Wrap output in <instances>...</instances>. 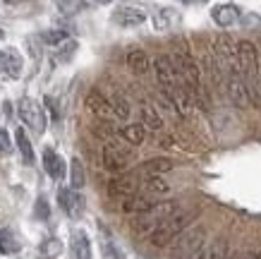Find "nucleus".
<instances>
[{"label":"nucleus","instance_id":"f257e3e1","mask_svg":"<svg viewBox=\"0 0 261 259\" xmlns=\"http://www.w3.org/2000/svg\"><path fill=\"white\" fill-rule=\"evenodd\" d=\"M173 65L177 75H180L182 84L190 89V94L194 99H199V94H201V72H199V65L194 60V55H192L190 46H187V41H177V48L173 53Z\"/></svg>","mask_w":261,"mask_h":259},{"label":"nucleus","instance_id":"f03ea898","mask_svg":"<svg viewBox=\"0 0 261 259\" xmlns=\"http://www.w3.org/2000/svg\"><path fill=\"white\" fill-rule=\"evenodd\" d=\"M194 219H197V211H194V209H190V211H175L173 216H168L149 236L151 245H153V247H166V245H170L175 238H180L182 233L192 226Z\"/></svg>","mask_w":261,"mask_h":259},{"label":"nucleus","instance_id":"7ed1b4c3","mask_svg":"<svg viewBox=\"0 0 261 259\" xmlns=\"http://www.w3.org/2000/svg\"><path fill=\"white\" fill-rule=\"evenodd\" d=\"M177 211V202L173 199H166V202H156V204L146 209V211L137 214L135 221H132V228H135L139 236H151L156 228L168 219V216H173Z\"/></svg>","mask_w":261,"mask_h":259},{"label":"nucleus","instance_id":"20e7f679","mask_svg":"<svg viewBox=\"0 0 261 259\" xmlns=\"http://www.w3.org/2000/svg\"><path fill=\"white\" fill-rule=\"evenodd\" d=\"M204 243H206V228L204 226H197L192 230H185L177 243H175L173 252H170V259H197L204 250Z\"/></svg>","mask_w":261,"mask_h":259},{"label":"nucleus","instance_id":"39448f33","mask_svg":"<svg viewBox=\"0 0 261 259\" xmlns=\"http://www.w3.org/2000/svg\"><path fill=\"white\" fill-rule=\"evenodd\" d=\"M17 115L22 120L24 125L34 130L36 134H43L46 132V108L41 106L39 101H34V99H19L17 103Z\"/></svg>","mask_w":261,"mask_h":259},{"label":"nucleus","instance_id":"423d86ee","mask_svg":"<svg viewBox=\"0 0 261 259\" xmlns=\"http://www.w3.org/2000/svg\"><path fill=\"white\" fill-rule=\"evenodd\" d=\"M142 182H144V175L139 171L122 173V175H118V178H113V180L108 182V195L127 199V197L137 195V192L142 190Z\"/></svg>","mask_w":261,"mask_h":259},{"label":"nucleus","instance_id":"0eeeda50","mask_svg":"<svg viewBox=\"0 0 261 259\" xmlns=\"http://www.w3.org/2000/svg\"><path fill=\"white\" fill-rule=\"evenodd\" d=\"M214 55L225 75L232 70H238V43H232V39H230L228 34H218V36H216Z\"/></svg>","mask_w":261,"mask_h":259},{"label":"nucleus","instance_id":"6e6552de","mask_svg":"<svg viewBox=\"0 0 261 259\" xmlns=\"http://www.w3.org/2000/svg\"><path fill=\"white\" fill-rule=\"evenodd\" d=\"M153 70H156V79H159L163 94H166V91H173L177 86H182V79H180V75H177V70H175L173 58L159 55V58L153 60Z\"/></svg>","mask_w":261,"mask_h":259},{"label":"nucleus","instance_id":"1a4fd4ad","mask_svg":"<svg viewBox=\"0 0 261 259\" xmlns=\"http://www.w3.org/2000/svg\"><path fill=\"white\" fill-rule=\"evenodd\" d=\"M101 161H103V168L111 173H122L129 166L132 161V154L122 147H115V144H106L103 147V154H101Z\"/></svg>","mask_w":261,"mask_h":259},{"label":"nucleus","instance_id":"9d476101","mask_svg":"<svg viewBox=\"0 0 261 259\" xmlns=\"http://www.w3.org/2000/svg\"><path fill=\"white\" fill-rule=\"evenodd\" d=\"M58 204L63 206V211L72 219H80L84 214V197L80 195V190L60 187L58 190Z\"/></svg>","mask_w":261,"mask_h":259},{"label":"nucleus","instance_id":"9b49d317","mask_svg":"<svg viewBox=\"0 0 261 259\" xmlns=\"http://www.w3.org/2000/svg\"><path fill=\"white\" fill-rule=\"evenodd\" d=\"M225 86H228V96L230 101L235 103L238 108H247L249 106V96H247V86L242 82V75L240 70H232L225 75Z\"/></svg>","mask_w":261,"mask_h":259},{"label":"nucleus","instance_id":"f8f14e48","mask_svg":"<svg viewBox=\"0 0 261 259\" xmlns=\"http://www.w3.org/2000/svg\"><path fill=\"white\" fill-rule=\"evenodd\" d=\"M87 108L94 113L96 118L101 120H113L115 118V110H113V103L108 96H103L98 89H91L87 94Z\"/></svg>","mask_w":261,"mask_h":259},{"label":"nucleus","instance_id":"ddd939ff","mask_svg":"<svg viewBox=\"0 0 261 259\" xmlns=\"http://www.w3.org/2000/svg\"><path fill=\"white\" fill-rule=\"evenodd\" d=\"M113 22L118 27H125V29H135V27L146 22V12L142 8H137V5H122V8L115 10Z\"/></svg>","mask_w":261,"mask_h":259},{"label":"nucleus","instance_id":"4468645a","mask_svg":"<svg viewBox=\"0 0 261 259\" xmlns=\"http://www.w3.org/2000/svg\"><path fill=\"white\" fill-rule=\"evenodd\" d=\"M211 19H214L218 27H232V24L240 19V8L238 5H232V3H223V5H216L211 10Z\"/></svg>","mask_w":261,"mask_h":259},{"label":"nucleus","instance_id":"2eb2a0df","mask_svg":"<svg viewBox=\"0 0 261 259\" xmlns=\"http://www.w3.org/2000/svg\"><path fill=\"white\" fill-rule=\"evenodd\" d=\"M43 168H46V173L53 178V180H63L65 178V161H63V156H58L50 147H46V151H43Z\"/></svg>","mask_w":261,"mask_h":259},{"label":"nucleus","instance_id":"dca6fc26","mask_svg":"<svg viewBox=\"0 0 261 259\" xmlns=\"http://www.w3.org/2000/svg\"><path fill=\"white\" fill-rule=\"evenodd\" d=\"M137 171L142 173L144 178H159V175H163V173L173 171V161L170 158H149V161H144Z\"/></svg>","mask_w":261,"mask_h":259},{"label":"nucleus","instance_id":"f3484780","mask_svg":"<svg viewBox=\"0 0 261 259\" xmlns=\"http://www.w3.org/2000/svg\"><path fill=\"white\" fill-rule=\"evenodd\" d=\"M3 70L8 72L12 79H19L22 77V70H24V60H22V53L17 48H8L3 53Z\"/></svg>","mask_w":261,"mask_h":259},{"label":"nucleus","instance_id":"a211bd4d","mask_svg":"<svg viewBox=\"0 0 261 259\" xmlns=\"http://www.w3.org/2000/svg\"><path fill=\"white\" fill-rule=\"evenodd\" d=\"M127 67L135 72V75H146L151 67V60L149 55H146V51H142V48H132L129 53H127Z\"/></svg>","mask_w":261,"mask_h":259},{"label":"nucleus","instance_id":"6ab92c4d","mask_svg":"<svg viewBox=\"0 0 261 259\" xmlns=\"http://www.w3.org/2000/svg\"><path fill=\"white\" fill-rule=\"evenodd\" d=\"M156 204L153 199H151L149 195H132V197H127V199H122V211L125 214H142V211H146V209H151V206Z\"/></svg>","mask_w":261,"mask_h":259},{"label":"nucleus","instance_id":"aec40b11","mask_svg":"<svg viewBox=\"0 0 261 259\" xmlns=\"http://www.w3.org/2000/svg\"><path fill=\"white\" fill-rule=\"evenodd\" d=\"M72 252H74V259H91V243L84 230L72 233Z\"/></svg>","mask_w":261,"mask_h":259},{"label":"nucleus","instance_id":"412c9836","mask_svg":"<svg viewBox=\"0 0 261 259\" xmlns=\"http://www.w3.org/2000/svg\"><path fill=\"white\" fill-rule=\"evenodd\" d=\"M120 134H122V139H125L127 144L139 147V144L146 139V127H144V123H129V125H125L120 130Z\"/></svg>","mask_w":261,"mask_h":259},{"label":"nucleus","instance_id":"4be33fe9","mask_svg":"<svg viewBox=\"0 0 261 259\" xmlns=\"http://www.w3.org/2000/svg\"><path fill=\"white\" fill-rule=\"evenodd\" d=\"M142 123L146 130H161L163 127V118H161V113L149 101H142Z\"/></svg>","mask_w":261,"mask_h":259},{"label":"nucleus","instance_id":"5701e85b","mask_svg":"<svg viewBox=\"0 0 261 259\" xmlns=\"http://www.w3.org/2000/svg\"><path fill=\"white\" fill-rule=\"evenodd\" d=\"M22 247L19 238L10 228H0V254H17Z\"/></svg>","mask_w":261,"mask_h":259},{"label":"nucleus","instance_id":"b1692460","mask_svg":"<svg viewBox=\"0 0 261 259\" xmlns=\"http://www.w3.org/2000/svg\"><path fill=\"white\" fill-rule=\"evenodd\" d=\"M228 240L225 238H218V240H214V243L208 245L206 250H201V254H199V259H228Z\"/></svg>","mask_w":261,"mask_h":259},{"label":"nucleus","instance_id":"393cba45","mask_svg":"<svg viewBox=\"0 0 261 259\" xmlns=\"http://www.w3.org/2000/svg\"><path fill=\"white\" fill-rule=\"evenodd\" d=\"M15 142H17V149H19V154H22V161L27 166L34 163V149H32V142H29V137H27V130H17L15 132Z\"/></svg>","mask_w":261,"mask_h":259},{"label":"nucleus","instance_id":"a878e982","mask_svg":"<svg viewBox=\"0 0 261 259\" xmlns=\"http://www.w3.org/2000/svg\"><path fill=\"white\" fill-rule=\"evenodd\" d=\"M63 254V240L60 238H46L39 247V257L41 259H58Z\"/></svg>","mask_w":261,"mask_h":259},{"label":"nucleus","instance_id":"bb28decb","mask_svg":"<svg viewBox=\"0 0 261 259\" xmlns=\"http://www.w3.org/2000/svg\"><path fill=\"white\" fill-rule=\"evenodd\" d=\"M87 182V175H84V166H82L80 158H72L70 161V185L72 190H82Z\"/></svg>","mask_w":261,"mask_h":259},{"label":"nucleus","instance_id":"cd10ccee","mask_svg":"<svg viewBox=\"0 0 261 259\" xmlns=\"http://www.w3.org/2000/svg\"><path fill=\"white\" fill-rule=\"evenodd\" d=\"M168 190L170 187H168L166 180H161V175L159 178H144V182H142L144 195H166Z\"/></svg>","mask_w":261,"mask_h":259},{"label":"nucleus","instance_id":"c85d7f7f","mask_svg":"<svg viewBox=\"0 0 261 259\" xmlns=\"http://www.w3.org/2000/svg\"><path fill=\"white\" fill-rule=\"evenodd\" d=\"M56 5L63 15L72 17V15H80V12L87 10V0H56Z\"/></svg>","mask_w":261,"mask_h":259},{"label":"nucleus","instance_id":"c756f323","mask_svg":"<svg viewBox=\"0 0 261 259\" xmlns=\"http://www.w3.org/2000/svg\"><path fill=\"white\" fill-rule=\"evenodd\" d=\"M173 19H175V12L170 8L159 10V12L153 15V29H156V32H168L170 24H173Z\"/></svg>","mask_w":261,"mask_h":259},{"label":"nucleus","instance_id":"7c9ffc66","mask_svg":"<svg viewBox=\"0 0 261 259\" xmlns=\"http://www.w3.org/2000/svg\"><path fill=\"white\" fill-rule=\"evenodd\" d=\"M111 103H113V110H115V118H120V120L129 118V113H132V110H129V103H127L120 94H113L111 96Z\"/></svg>","mask_w":261,"mask_h":259},{"label":"nucleus","instance_id":"2f4dec72","mask_svg":"<svg viewBox=\"0 0 261 259\" xmlns=\"http://www.w3.org/2000/svg\"><path fill=\"white\" fill-rule=\"evenodd\" d=\"M41 39L46 41L48 46H63L70 36H67V32H65V29H48V32H43V36H41Z\"/></svg>","mask_w":261,"mask_h":259},{"label":"nucleus","instance_id":"473e14b6","mask_svg":"<svg viewBox=\"0 0 261 259\" xmlns=\"http://www.w3.org/2000/svg\"><path fill=\"white\" fill-rule=\"evenodd\" d=\"M74 51H77V41L67 39L63 46H58V60H70L72 55H74Z\"/></svg>","mask_w":261,"mask_h":259},{"label":"nucleus","instance_id":"72a5a7b5","mask_svg":"<svg viewBox=\"0 0 261 259\" xmlns=\"http://www.w3.org/2000/svg\"><path fill=\"white\" fill-rule=\"evenodd\" d=\"M10 151H12V142H10L8 130H0V154H5V156H8Z\"/></svg>","mask_w":261,"mask_h":259},{"label":"nucleus","instance_id":"f704fd0d","mask_svg":"<svg viewBox=\"0 0 261 259\" xmlns=\"http://www.w3.org/2000/svg\"><path fill=\"white\" fill-rule=\"evenodd\" d=\"M48 216H50V211H48V202L46 199H39V202H36V219L46 221Z\"/></svg>","mask_w":261,"mask_h":259},{"label":"nucleus","instance_id":"c9c22d12","mask_svg":"<svg viewBox=\"0 0 261 259\" xmlns=\"http://www.w3.org/2000/svg\"><path fill=\"white\" fill-rule=\"evenodd\" d=\"M103 250H106V257H108V259H122L120 250H115L111 243H106V247H103Z\"/></svg>","mask_w":261,"mask_h":259},{"label":"nucleus","instance_id":"e433bc0d","mask_svg":"<svg viewBox=\"0 0 261 259\" xmlns=\"http://www.w3.org/2000/svg\"><path fill=\"white\" fill-rule=\"evenodd\" d=\"M238 259H261V254L259 252H245L242 257H238Z\"/></svg>","mask_w":261,"mask_h":259},{"label":"nucleus","instance_id":"4c0bfd02","mask_svg":"<svg viewBox=\"0 0 261 259\" xmlns=\"http://www.w3.org/2000/svg\"><path fill=\"white\" fill-rule=\"evenodd\" d=\"M182 3H185V5H204L206 0H182Z\"/></svg>","mask_w":261,"mask_h":259},{"label":"nucleus","instance_id":"58836bf2","mask_svg":"<svg viewBox=\"0 0 261 259\" xmlns=\"http://www.w3.org/2000/svg\"><path fill=\"white\" fill-rule=\"evenodd\" d=\"M0 39H5V29L3 27H0Z\"/></svg>","mask_w":261,"mask_h":259},{"label":"nucleus","instance_id":"ea45409f","mask_svg":"<svg viewBox=\"0 0 261 259\" xmlns=\"http://www.w3.org/2000/svg\"><path fill=\"white\" fill-rule=\"evenodd\" d=\"M0 70H3V51H0Z\"/></svg>","mask_w":261,"mask_h":259},{"label":"nucleus","instance_id":"a19ab883","mask_svg":"<svg viewBox=\"0 0 261 259\" xmlns=\"http://www.w3.org/2000/svg\"><path fill=\"white\" fill-rule=\"evenodd\" d=\"M96 3H111V0H96Z\"/></svg>","mask_w":261,"mask_h":259}]
</instances>
